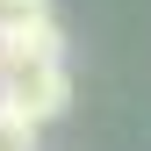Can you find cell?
<instances>
[{"instance_id": "2", "label": "cell", "mask_w": 151, "mask_h": 151, "mask_svg": "<svg viewBox=\"0 0 151 151\" xmlns=\"http://www.w3.org/2000/svg\"><path fill=\"white\" fill-rule=\"evenodd\" d=\"M50 22H58L50 0H0V36H14V29H50Z\"/></svg>"}, {"instance_id": "1", "label": "cell", "mask_w": 151, "mask_h": 151, "mask_svg": "<svg viewBox=\"0 0 151 151\" xmlns=\"http://www.w3.org/2000/svg\"><path fill=\"white\" fill-rule=\"evenodd\" d=\"M65 101H72V72H65V58H58V65H14L7 86H0V108H14V115L36 122V129H43L50 115H65Z\"/></svg>"}, {"instance_id": "3", "label": "cell", "mask_w": 151, "mask_h": 151, "mask_svg": "<svg viewBox=\"0 0 151 151\" xmlns=\"http://www.w3.org/2000/svg\"><path fill=\"white\" fill-rule=\"evenodd\" d=\"M0 151H36V122H22L14 108H0Z\"/></svg>"}, {"instance_id": "4", "label": "cell", "mask_w": 151, "mask_h": 151, "mask_svg": "<svg viewBox=\"0 0 151 151\" xmlns=\"http://www.w3.org/2000/svg\"><path fill=\"white\" fill-rule=\"evenodd\" d=\"M0 86H7V58H0Z\"/></svg>"}]
</instances>
